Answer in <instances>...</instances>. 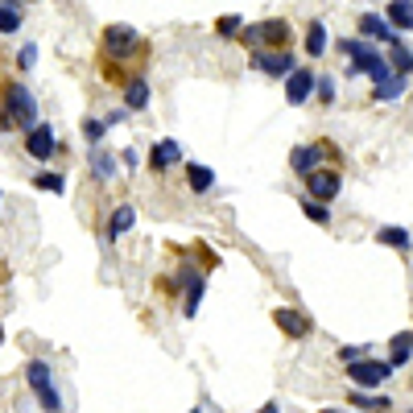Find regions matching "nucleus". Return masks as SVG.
Segmentation results:
<instances>
[{
  "mask_svg": "<svg viewBox=\"0 0 413 413\" xmlns=\"http://www.w3.org/2000/svg\"><path fill=\"white\" fill-rule=\"evenodd\" d=\"M0 108H4V116H9V124L13 128H33L38 124V99L25 91V83H17V79H0Z\"/></svg>",
  "mask_w": 413,
  "mask_h": 413,
  "instance_id": "1",
  "label": "nucleus"
},
{
  "mask_svg": "<svg viewBox=\"0 0 413 413\" xmlns=\"http://www.w3.org/2000/svg\"><path fill=\"white\" fill-rule=\"evenodd\" d=\"M343 54H351V67H347V71H351V74H372V79H376V87L392 79L389 62H385L372 46H364V42H343Z\"/></svg>",
  "mask_w": 413,
  "mask_h": 413,
  "instance_id": "2",
  "label": "nucleus"
},
{
  "mask_svg": "<svg viewBox=\"0 0 413 413\" xmlns=\"http://www.w3.org/2000/svg\"><path fill=\"white\" fill-rule=\"evenodd\" d=\"M25 380H29V389H33V397H38L42 409L62 413V401H58V392H54V376H50L46 360H29V364H25Z\"/></svg>",
  "mask_w": 413,
  "mask_h": 413,
  "instance_id": "3",
  "label": "nucleus"
},
{
  "mask_svg": "<svg viewBox=\"0 0 413 413\" xmlns=\"http://www.w3.org/2000/svg\"><path fill=\"white\" fill-rule=\"evenodd\" d=\"M137 46H141V38H137L132 25H108L103 38H99V58H103V67H108V62H116V58H128Z\"/></svg>",
  "mask_w": 413,
  "mask_h": 413,
  "instance_id": "4",
  "label": "nucleus"
},
{
  "mask_svg": "<svg viewBox=\"0 0 413 413\" xmlns=\"http://www.w3.org/2000/svg\"><path fill=\"white\" fill-rule=\"evenodd\" d=\"M244 42L252 46V54H261V50H290L293 33L285 21H261L256 29H240Z\"/></svg>",
  "mask_w": 413,
  "mask_h": 413,
  "instance_id": "5",
  "label": "nucleus"
},
{
  "mask_svg": "<svg viewBox=\"0 0 413 413\" xmlns=\"http://www.w3.org/2000/svg\"><path fill=\"white\" fill-rule=\"evenodd\" d=\"M347 376H351L356 389H380L392 376V368L385 360H356V364H347Z\"/></svg>",
  "mask_w": 413,
  "mask_h": 413,
  "instance_id": "6",
  "label": "nucleus"
},
{
  "mask_svg": "<svg viewBox=\"0 0 413 413\" xmlns=\"http://www.w3.org/2000/svg\"><path fill=\"white\" fill-rule=\"evenodd\" d=\"M339 186H343V178L339 170H315V174H306V191H310V203H331V198L339 195Z\"/></svg>",
  "mask_w": 413,
  "mask_h": 413,
  "instance_id": "7",
  "label": "nucleus"
},
{
  "mask_svg": "<svg viewBox=\"0 0 413 413\" xmlns=\"http://www.w3.org/2000/svg\"><path fill=\"white\" fill-rule=\"evenodd\" d=\"M54 145H58V141H54V124L38 120L25 132V153H29L33 162H50V157H54Z\"/></svg>",
  "mask_w": 413,
  "mask_h": 413,
  "instance_id": "8",
  "label": "nucleus"
},
{
  "mask_svg": "<svg viewBox=\"0 0 413 413\" xmlns=\"http://www.w3.org/2000/svg\"><path fill=\"white\" fill-rule=\"evenodd\" d=\"M252 67L265 71V74H277V79H281V74L290 79L293 74V54L290 50H261V54H252Z\"/></svg>",
  "mask_w": 413,
  "mask_h": 413,
  "instance_id": "9",
  "label": "nucleus"
},
{
  "mask_svg": "<svg viewBox=\"0 0 413 413\" xmlns=\"http://www.w3.org/2000/svg\"><path fill=\"white\" fill-rule=\"evenodd\" d=\"M273 322L290 335V339H306L310 335V318L302 315V310H290V306H281V310H273Z\"/></svg>",
  "mask_w": 413,
  "mask_h": 413,
  "instance_id": "10",
  "label": "nucleus"
},
{
  "mask_svg": "<svg viewBox=\"0 0 413 413\" xmlns=\"http://www.w3.org/2000/svg\"><path fill=\"white\" fill-rule=\"evenodd\" d=\"M310 91H315V71H306V67H293L290 83H285V99H290L293 108H298V103H306V99H310Z\"/></svg>",
  "mask_w": 413,
  "mask_h": 413,
  "instance_id": "11",
  "label": "nucleus"
},
{
  "mask_svg": "<svg viewBox=\"0 0 413 413\" xmlns=\"http://www.w3.org/2000/svg\"><path fill=\"white\" fill-rule=\"evenodd\" d=\"M178 157H182V145H178V141H157V145L149 149V170H153V174H166L174 162H178Z\"/></svg>",
  "mask_w": 413,
  "mask_h": 413,
  "instance_id": "12",
  "label": "nucleus"
},
{
  "mask_svg": "<svg viewBox=\"0 0 413 413\" xmlns=\"http://www.w3.org/2000/svg\"><path fill=\"white\" fill-rule=\"evenodd\" d=\"M322 149H327V145H298V149H293V153H290L293 174H302V178H306V174H315L318 162H322Z\"/></svg>",
  "mask_w": 413,
  "mask_h": 413,
  "instance_id": "13",
  "label": "nucleus"
},
{
  "mask_svg": "<svg viewBox=\"0 0 413 413\" xmlns=\"http://www.w3.org/2000/svg\"><path fill=\"white\" fill-rule=\"evenodd\" d=\"M203 285H207V277L203 273H195V277H186L182 281V290H186V298H182V315L195 318L198 315V302H203Z\"/></svg>",
  "mask_w": 413,
  "mask_h": 413,
  "instance_id": "14",
  "label": "nucleus"
},
{
  "mask_svg": "<svg viewBox=\"0 0 413 413\" xmlns=\"http://www.w3.org/2000/svg\"><path fill=\"white\" fill-rule=\"evenodd\" d=\"M124 108H128V112H141V108H149V83L141 79V74L124 83Z\"/></svg>",
  "mask_w": 413,
  "mask_h": 413,
  "instance_id": "15",
  "label": "nucleus"
},
{
  "mask_svg": "<svg viewBox=\"0 0 413 413\" xmlns=\"http://www.w3.org/2000/svg\"><path fill=\"white\" fill-rule=\"evenodd\" d=\"M186 186H191L195 195H207V191L215 186V170H207V166H198V162H186Z\"/></svg>",
  "mask_w": 413,
  "mask_h": 413,
  "instance_id": "16",
  "label": "nucleus"
},
{
  "mask_svg": "<svg viewBox=\"0 0 413 413\" xmlns=\"http://www.w3.org/2000/svg\"><path fill=\"white\" fill-rule=\"evenodd\" d=\"M132 223H137V211H132V207H116L112 219H108V240H120Z\"/></svg>",
  "mask_w": 413,
  "mask_h": 413,
  "instance_id": "17",
  "label": "nucleus"
},
{
  "mask_svg": "<svg viewBox=\"0 0 413 413\" xmlns=\"http://www.w3.org/2000/svg\"><path fill=\"white\" fill-rule=\"evenodd\" d=\"M360 33H368V38H385L389 46H401V42L392 38V29H389V25L380 21V17H372V13H364V17H360Z\"/></svg>",
  "mask_w": 413,
  "mask_h": 413,
  "instance_id": "18",
  "label": "nucleus"
},
{
  "mask_svg": "<svg viewBox=\"0 0 413 413\" xmlns=\"http://www.w3.org/2000/svg\"><path fill=\"white\" fill-rule=\"evenodd\" d=\"M389 21H392V29H401V33H405V29H413V9L405 4V0H397V4H389ZM389 21H385V25H389Z\"/></svg>",
  "mask_w": 413,
  "mask_h": 413,
  "instance_id": "19",
  "label": "nucleus"
},
{
  "mask_svg": "<svg viewBox=\"0 0 413 413\" xmlns=\"http://www.w3.org/2000/svg\"><path fill=\"white\" fill-rule=\"evenodd\" d=\"M322 50H327V29H322V21H310V33H306V54H310V58H322Z\"/></svg>",
  "mask_w": 413,
  "mask_h": 413,
  "instance_id": "20",
  "label": "nucleus"
},
{
  "mask_svg": "<svg viewBox=\"0 0 413 413\" xmlns=\"http://www.w3.org/2000/svg\"><path fill=\"white\" fill-rule=\"evenodd\" d=\"M405 364H409V331L392 335V360H389V368H405Z\"/></svg>",
  "mask_w": 413,
  "mask_h": 413,
  "instance_id": "21",
  "label": "nucleus"
},
{
  "mask_svg": "<svg viewBox=\"0 0 413 413\" xmlns=\"http://www.w3.org/2000/svg\"><path fill=\"white\" fill-rule=\"evenodd\" d=\"M372 96L380 99V103H389V99H401V96H405V79H397V74H392L389 83H380Z\"/></svg>",
  "mask_w": 413,
  "mask_h": 413,
  "instance_id": "22",
  "label": "nucleus"
},
{
  "mask_svg": "<svg viewBox=\"0 0 413 413\" xmlns=\"http://www.w3.org/2000/svg\"><path fill=\"white\" fill-rule=\"evenodd\" d=\"M376 240L392 244V248H401V252H405V248H409V232H405V227H380V232H376Z\"/></svg>",
  "mask_w": 413,
  "mask_h": 413,
  "instance_id": "23",
  "label": "nucleus"
},
{
  "mask_svg": "<svg viewBox=\"0 0 413 413\" xmlns=\"http://www.w3.org/2000/svg\"><path fill=\"white\" fill-rule=\"evenodd\" d=\"M21 29V13L13 4H0V33H17Z\"/></svg>",
  "mask_w": 413,
  "mask_h": 413,
  "instance_id": "24",
  "label": "nucleus"
},
{
  "mask_svg": "<svg viewBox=\"0 0 413 413\" xmlns=\"http://www.w3.org/2000/svg\"><path fill=\"white\" fill-rule=\"evenodd\" d=\"M392 67H397V79H405V74H409L413 54L405 50V42H401V46H392Z\"/></svg>",
  "mask_w": 413,
  "mask_h": 413,
  "instance_id": "25",
  "label": "nucleus"
},
{
  "mask_svg": "<svg viewBox=\"0 0 413 413\" xmlns=\"http://www.w3.org/2000/svg\"><path fill=\"white\" fill-rule=\"evenodd\" d=\"M33 186L50 191V195H62V174H33Z\"/></svg>",
  "mask_w": 413,
  "mask_h": 413,
  "instance_id": "26",
  "label": "nucleus"
},
{
  "mask_svg": "<svg viewBox=\"0 0 413 413\" xmlns=\"http://www.w3.org/2000/svg\"><path fill=\"white\" fill-rule=\"evenodd\" d=\"M302 211H306L310 223H331V207H322V203H310V198H306V203H302Z\"/></svg>",
  "mask_w": 413,
  "mask_h": 413,
  "instance_id": "27",
  "label": "nucleus"
},
{
  "mask_svg": "<svg viewBox=\"0 0 413 413\" xmlns=\"http://www.w3.org/2000/svg\"><path fill=\"white\" fill-rule=\"evenodd\" d=\"M96 178H112V170H116V153H96Z\"/></svg>",
  "mask_w": 413,
  "mask_h": 413,
  "instance_id": "28",
  "label": "nucleus"
},
{
  "mask_svg": "<svg viewBox=\"0 0 413 413\" xmlns=\"http://www.w3.org/2000/svg\"><path fill=\"white\" fill-rule=\"evenodd\" d=\"M103 132H108V124H103V120H91V116L83 120V137H87L91 145H96V141H99V137H103Z\"/></svg>",
  "mask_w": 413,
  "mask_h": 413,
  "instance_id": "29",
  "label": "nucleus"
},
{
  "mask_svg": "<svg viewBox=\"0 0 413 413\" xmlns=\"http://www.w3.org/2000/svg\"><path fill=\"white\" fill-rule=\"evenodd\" d=\"M240 17H219V25H215V29H219V38H236V33H240Z\"/></svg>",
  "mask_w": 413,
  "mask_h": 413,
  "instance_id": "30",
  "label": "nucleus"
},
{
  "mask_svg": "<svg viewBox=\"0 0 413 413\" xmlns=\"http://www.w3.org/2000/svg\"><path fill=\"white\" fill-rule=\"evenodd\" d=\"M315 87H318V96H322V103H331V99H335V79H331V74L315 79Z\"/></svg>",
  "mask_w": 413,
  "mask_h": 413,
  "instance_id": "31",
  "label": "nucleus"
},
{
  "mask_svg": "<svg viewBox=\"0 0 413 413\" xmlns=\"http://www.w3.org/2000/svg\"><path fill=\"white\" fill-rule=\"evenodd\" d=\"M368 347H339V360L343 364H356V360H364Z\"/></svg>",
  "mask_w": 413,
  "mask_h": 413,
  "instance_id": "32",
  "label": "nucleus"
},
{
  "mask_svg": "<svg viewBox=\"0 0 413 413\" xmlns=\"http://www.w3.org/2000/svg\"><path fill=\"white\" fill-rule=\"evenodd\" d=\"M33 58H38V46H21L17 50V67H25V71L33 67Z\"/></svg>",
  "mask_w": 413,
  "mask_h": 413,
  "instance_id": "33",
  "label": "nucleus"
},
{
  "mask_svg": "<svg viewBox=\"0 0 413 413\" xmlns=\"http://www.w3.org/2000/svg\"><path fill=\"white\" fill-rule=\"evenodd\" d=\"M9 128H13V124H9V116H4V108H0V137H4Z\"/></svg>",
  "mask_w": 413,
  "mask_h": 413,
  "instance_id": "34",
  "label": "nucleus"
},
{
  "mask_svg": "<svg viewBox=\"0 0 413 413\" xmlns=\"http://www.w3.org/2000/svg\"><path fill=\"white\" fill-rule=\"evenodd\" d=\"M261 413H281V405H277V401H268V405H265Z\"/></svg>",
  "mask_w": 413,
  "mask_h": 413,
  "instance_id": "35",
  "label": "nucleus"
},
{
  "mask_svg": "<svg viewBox=\"0 0 413 413\" xmlns=\"http://www.w3.org/2000/svg\"><path fill=\"white\" fill-rule=\"evenodd\" d=\"M322 413H339V409H322Z\"/></svg>",
  "mask_w": 413,
  "mask_h": 413,
  "instance_id": "36",
  "label": "nucleus"
},
{
  "mask_svg": "<svg viewBox=\"0 0 413 413\" xmlns=\"http://www.w3.org/2000/svg\"><path fill=\"white\" fill-rule=\"evenodd\" d=\"M0 343H4V331H0Z\"/></svg>",
  "mask_w": 413,
  "mask_h": 413,
  "instance_id": "37",
  "label": "nucleus"
},
{
  "mask_svg": "<svg viewBox=\"0 0 413 413\" xmlns=\"http://www.w3.org/2000/svg\"><path fill=\"white\" fill-rule=\"evenodd\" d=\"M191 413H198V409H191Z\"/></svg>",
  "mask_w": 413,
  "mask_h": 413,
  "instance_id": "38",
  "label": "nucleus"
}]
</instances>
